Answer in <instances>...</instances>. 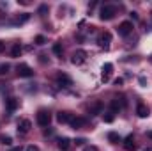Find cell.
Segmentation results:
<instances>
[{
	"label": "cell",
	"instance_id": "1",
	"mask_svg": "<svg viewBox=\"0 0 152 151\" xmlns=\"http://www.w3.org/2000/svg\"><path fill=\"white\" fill-rule=\"evenodd\" d=\"M115 13H117V7L115 5H103L101 7V13H99V18L101 20H112L115 16Z\"/></svg>",
	"mask_w": 152,
	"mask_h": 151
},
{
	"label": "cell",
	"instance_id": "2",
	"mask_svg": "<svg viewBox=\"0 0 152 151\" xmlns=\"http://www.w3.org/2000/svg\"><path fill=\"white\" fill-rule=\"evenodd\" d=\"M36 119H37V124L39 126H48L50 124V121H51V114L48 112L46 109H41L36 115Z\"/></svg>",
	"mask_w": 152,
	"mask_h": 151
},
{
	"label": "cell",
	"instance_id": "3",
	"mask_svg": "<svg viewBox=\"0 0 152 151\" xmlns=\"http://www.w3.org/2000/svg\"><path fill=\"white\" fill-rule=\"evenodd\" d=\"M112 114L113 112H118V110H122L124 107H126V98L120 94V96H115L113 100H112Z\"/></svg>",
	"mask_w": 152,
	"mask_h": 151
},
{
	"label": "cell",
	"instance_id": "4",
	"mask_svg": "<svg viewBox=\"0 0 152 151\" xmlns=\"http://www.w3.org/2000/svg\"><path fill=\"white\" fill-rule=\"evenodd\" d=\"M55 80H57V84L60 85V87H71L73 85V80H71V76L66 75V73H57V76H55Z\"/></svg>",
	"mask_w": 152,
	"mask_h": 151
},
{
	"label": "cell",
	"instance_id": "5",
	"mask_svg": "<svg viewBox=\"0 0 152 151\" xmlns=\"http://www.w3.org/2000/svg\"><path fill=\"white\" fill-rule=\"evenodd\" d=\"M85 61H87V52H85V50H76L75 53H73V59H71V62H73L75 66L83 64Z\"/></svg>",
	"mask_w": 152,
	"mask_h": 151
},
{
	"label": "cell",
	"instance_id": "6",
	"mask_svg": "<svg viewBox=\"0 0 152 151\" xmlns=\"http://www.w3.org/2000/svg\"><path fill=\"white\" fill-rule=\"evenodd\" d=\"M16 71H18V76H25V78L34 76V70L28 64H18L16 66Z\"/></svg>",
	"mask_w": 152,
	"mask_h": 151
},
{
	"label": "cell",
	"instance_id": "7",
	"mask_svg": "<svg viewBox=\"0 0 152 151\" xmlns=\"http://www.w3.org/2000/svg\"><path fill=\"white\" fill-rule=\"evenodd\" d=\"M117 30H118V36L126 38V36H129V34L133 32V23H131V21H122Z\"/></svg>",
	"mask_w": 152,
	"mask_h": 151
},
{
	"label": "cell",
	"instance_id": "8",
	"mask_svg": "<svg viewBox=\"0 0 152 151\" xmlns=\"http://www.w3.org/2000/svg\"><path fill=\"white\" fill-rule=\"evenodd\" d=\"M97 43H99L101 48H108L110 43H112V34L110 32H101L99 38H97Z\"/></svg>",
	"mask_w": 152,
	"mask_h": 151
},
{
	"label": "cell",
	"instance_id": "9",
	"mask_svg": "<svg viewBox=\"0 0 152 151\" xmlns=\"http://www.w3.org/2000/svg\"><path fill=\"white\" fill-rule=\"evenodd\" d=\"M30 128H32V123H30L28 119H21V121L18 123V133H21V135L28 133V132H30Z\"/></svg>",
	"mask_w": 152,
	"mask_h": 151
},
{
	"label": "cell",
	"instance_id": "10",
	"mask_svg": "<svg viewBox=\"0 0 152 151\" xmlns=\"http://www.w3.org/2000/svg\"><path fill=\"white\" fill-rule=\"evenodd\" d=\"M112 71H113V64L112 62H106L103 66V73H101V80L103 82H110V76H112Z\"/></svg>",
	"mask_w": 152,
	"mask_h": 151
},
{
	"label": "cell",
	"instance_id": "11",
	"mask_svg": "<svg viewBox=\"0 0 152 151\" xmlns=\"http://www.w3.org/2000/svg\"><path fill=\"white\" fill-rule=\"evenodd\" d=\"M124 148L127 151H136L138 150V144H136V141H134L133 135H127V137L124 139Z\"/></svg>",
	"mask_w": 152,
	"mask_h": 151
},
{
	"label": "cell",
	"instance_id": "12",
	"mask_svg": "<svg viewBox=\"0 0 152 151\" xmlns=\"http://www.w3.org/2000/svg\"><path fill=\"white\" fill-rule=\"evenodd\" d=\"M5 107H7V110H9V112H14V110L20 107V100H16V98L9 96V98L5 100Z\"/></svg>",
	"mask_w": 152,
	"mask_h": 151
},
{
	"label": "cell",
	"instance_id": "13",
	"mask_svg": "<svg viewBox=\"0 0 152 151\" xmlns=\"http://www.w3.org/2000/svg\"><path fill=\"white\" fill-rule=\"evenodd\" d=\"M71 148H73V142H71L67 137L58 139V150L60 151H71Z\"/></svg>",
	"mask_w": 152,
	"mask_h": 151
},
{
	"label": "cell",
	"instance_id": "14",
	"mask_svg": "<svg viewBox=\"0 0 152 151\" xmlns=\"http://www.w3.org/2000/svg\"><path fill=\"white\" fill-rule=\"evenodd\" d=\"M57 121H58L60 124H66V123H71V121H73V115H71L69 112H66V110H64V112H58V114H57Z\"/></svg>",
	"mask_w": 152,
	"mask_h": 151
},
{
	"label": "cell",
	"instance_id": "15",
	"mask_svg": "<svg viewBox=\"0 0 152 151\" xmlns=\"http://www.w3.org/2000/svg\"><path fill=\"white\" fill-rule=\"evenodd\" d=\"M149 112H151V110H149V107H147L145 103H138V105H136V114H138L140 117H149Z\"/></svg>",
	"mask_w": 152,
	"mask_h": 151
},
{
	"label": "cell",
	"instance_id": "16",
	"mask_svg": "<svg viewBox=\"0 0 152 151\" xmlns=\"http://www.w3.org/2000/svg\"><path fill=\"white\" fill-rule=\"evenodd\" d=\"M101 110H103V103L101 101H92L88 105V112L90 114H101Z\"/></svg>",
	"mask_w": 152,
	"mask_h": 151
},
{
	"label": "cell",
	"instance_id": "17",
	"mask_svg": "<svg viewBox=\"0 0 152 151\" xmlns=\"http://www.w3.org/2000/svg\"><path fill=\"white\" fill-rule=\"evenodd\" d=\"M75 130H78V128H83L85 124H87V119H83V117H73V121L69 123Z\"/></svg>",
	"mask_w": 152,
	"mask_h": 151
},
{
	"label": "cell",
	"instance_id": "18",
	"mask_svg": "<svg viewBox=\"0 0 152 151\" xmlns=\"http://www.w3.org/2000/svg\"><path fill=\"white\" fill-rule=\"evenodd\" d=\"M108 141H110L112 144H118V142H120V135L115 133V132H110V133H108Z\"/></svg>",
	"mask_w": 152,
	"mask_h": 151
},
{
	"label": "cell",
	"instance_id": "19",
	"mask_svg": "<svg viewBox=\"0 0 152 151\" xmlns=\"http://www.w3.org/2000/svg\"><path fill=\"white\" fill-rule=\"evenodd\" d=\"M21 52H23V48H21L20 44H14V46L11 48V55H12V57H20Z\"/></svg>",
	"mask_w": 152,
	"mask_h": 151
},
{
	"label": "cell",
	"instance_id": "20",
	"mask_svg": "<svg viewBox=\"0 0 152 151\" xmlns=\"http://www.w3.org/2000/svg\"><path fill=\"white\" fill-rule=\"evenodd\" d=\"M62 52H64V50H62V44H60V43H55V44H53V53L58 55V57H62Z\"/></svg>",
	"mask_w": 152,
	"mask_h": 151
},
{
	"label": "cell",
	"instance_id": "21",
	"mask_svg": "<svg viewBox=\"0 0 152 151\" xmlns=\"http://www.w3.org/2000/svg\"><path fill=\"white\" fill-rule=\"evenodd\" d=\"M27 20H28V14H21V16H18V18H16V20H14L12 23H16V25H20V23H25Z\"/></svg>",
	"mask_w": 152,
	"mask_h": 151
},
{
	"label": "cell",
	"instance_id": "22",
	"mask_svg": "<svg viewBox=\"0 0 152 151\" xmlns=\"http://www.w3.org/2000/svg\"><path fill=\"white\" fill-rule=\"evenodd\" d=\"M0 142H2V144H5V146H11L12 139H11L9 135H0Z\"/></svg>",
	"mask_w": 152,
	"mask_h": 151
},
{
	"label": "cell",
	"instance_id": "23",
	"mask_svg": "<svg viewBox=\"0 0 152 151\" xmlns=\"http://www.w3.org/2000/svg\"><path fill=\"white\" fill-rule=\"evenodd\" d=\"M103 119H104V123H112V121H113V114L112 112L103 114Z\"/></svg>",
	"mask_w": 152,
	"mask_h": 151
},
{
	"label": "cell",
	"instance_id": "24",
	"mask_svg": "<svg viewBox=\"0 0 152 151\" xmlns=\"http://www.w3.org/2000/svg\"><path fill=\"white\" fill-rule=\"evenodd\" d=\"M9 68H11L9 64H0V75H4V73H7V71H9Z\"/></svg>",
	"mask_w": 152,
	"mask_h": 151
},
{
	"label": "cell",
	"instance_id": "25",
	"mask_svg": "<svg viewBox=\"0 0 152 151\" xmlns=\"http://www.w3.org/2000/svg\"><path fill=\"white\" fill-rule=\"evenodd\" d=\"M44 43H46V38L44 36H37L36 38V44H44Z\"/></svg>",
	"mask_w": 152,
	"mask_h": 151
},
{
	"label": "cell",
	"instance_id": "26",
	"mask_svg": "<svg viewBox=\"0 0 152 151\" xmlns=\"http://www.w3.org/2000/svg\"><path fill=\"white\" fill-rule=\"evenodd\" d=\"M85 142H87L85 139H76V141H75V144H76V146H81V144H85Z\"/></svg>",
	"mask_w": 152,
	"mask_h": 151
},
{
	"label": "cell",
	"instance_id": "27",
	"mask_svg": "<svg viewBox=\"0 0 152 151\" xmlns=\"http://www.w3.org/2000/svg\"><path fill=\"white\" fill-rule=\"evenodd\" d=\"M25 151H39V148L32 144V146H27V150H25Z\"/></svg>",
	"mask_w": 152,
	"mask_h": 151
},
{
	"label": "cell",
	"instance_id": "28",
	"mask_svg": "<svg viewBox=\"0 0 152 151\" xmlns=\"http://www.w3.org/2000/svg\"><path fill=\"white\" fill-rule=\"evenodd\" d=\"M83 151H99V150H97L96 146H87V148H85Z\"/></svg>",
	"mask_w": 152,
	"mask_h": 151
},
{
	"label": "cell",
	"instance_id": "29",
	"mask_svg": "<svg viewBox=\"0 0 152 151\" xmlns=\"http://www.w3.org/2000/svg\"><path fill=\"white\" fill-rule=\"evenodd\" d=\"M39 61H41V62H46V55H44V53H42V55H39Z\"/></svg>",
	"mask_w": 152,
	"mask_h": 151
},
{
	"label": "cell",
	"instance_id": "30",
	"mask_svg": "<svg viewBox=\"0 0 152 151\" xmlns=\"http://www.w3.org/2000/svg\"><path fill=\"white\" fill-rule=\"evenodd\" d=\"M122 82H124L122 78H117V80H115V85H122Z\"/></svg>",
	"mask_w": 152,
	"mask_h": 151
},
{
	"label": "cell",
	"instance_id": "31",
	"mask_svg": "<svg viewBox=\"0 0 152 151\" xmlns=\"http://www.w3.org/2000/svg\"><path fill=\"white\" fill-rule=\"evenodd\" d=\"M4 48H5V44H4V43H2V41H0V53H2V52H4Z\"/></svg>",
	"mask_w": 152,
	"mask_h": 151
},
{
	"label": "cell",
	"instance_id": "32",
	"mask_svg": "<svg viewBox=\"0 0 152 151\" xmlns=\"http://www.w3.org/2000/svg\"><path fill=\"white\" fill-rule=\"evenodd\" d=\"M11 151H23V150H21V146H18V148H12Z\"/></svg>",
	"mask_w": 152,
	"mask_h": 151
},
{
	"label": "cell",
	"instance_id": "33",
	"mask_svg": "<svg viewBox=\"0 0 152 151\" xmlns=\"http://www.w3.org/2000/svg\"><path fill=\"white\" fill-rule=\"evenodd\" d=\"M147 137H149V139H152V132H149V133H147Z\"/></svg>",
	"mask_w": 152,
	"mask_h": 151
},
{
	"label": "cell",
	"instance_id": "34",
	"mask_svg": "<svg viewBox=\"0 0 152 151\" xmlns=\"http://www.w3.org/2000/svg\"><path fill=\"white\" fill-rule=\"evenodd\" d=\"M149 61H151V64H152V55H151V57H149Z\"/></svg>",
	"mask_w": 152,
	"mask_h": 151
}]
</instances>
